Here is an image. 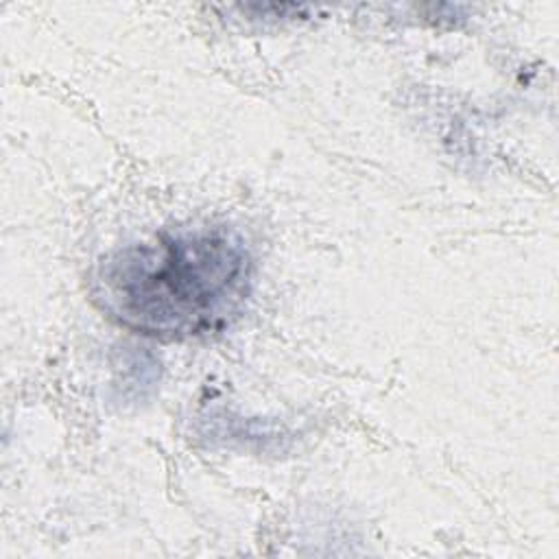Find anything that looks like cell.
Returning a JSON list of instances; mask_svg holds the SVG:
<instances>
[{
    "label": "cell",
    "instance_id": "cell-1",
    "mask_svg": "<svg viewBox=\"0 0 559 559\" xmlns=\"http://www.w3.org/2000/svg\"><path fill=\"white\" fill-rule=\"evenodd\" d=\"M253 260L227 227L162 234L100 258L92 297L120 328L186 341L229 325L251 295Z\"/></svg>",
    "mask_w": 559,
    "mask_h": 559
}]
</instances>
